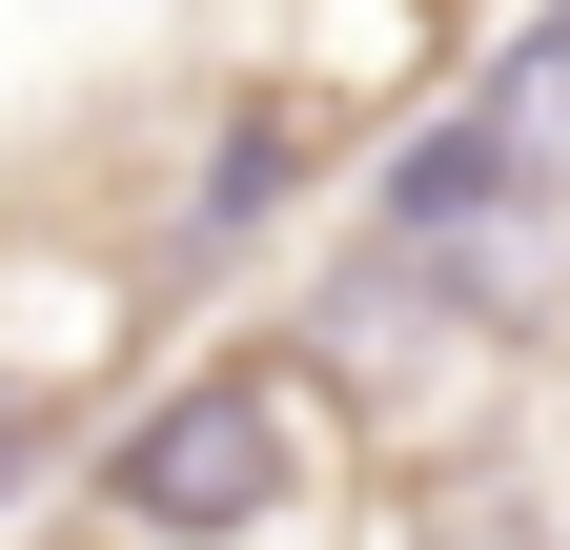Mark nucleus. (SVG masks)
Segmentation results:
<instances>
[{"label": "nucleus", "instance_id": "obj_3", "mask_svg": "<svg viewBox=\"0 0 570 550\" xmlns=\"http://www.w3.org/2000/svg\"><path fill=\"white\" fill-rule=\"evenodd\" d=\"M285 164H306V122H225V184H204V225H245V204H285Z\"/></svg>", "mask_w": 570, "mask_h": 550}, {"label": "nucleus", "instance_id": "obj_2", "mask_svg": "<svg viewBox=\"0 0 570 550\" xmlns=\"http://www.w3.org/2000/svg\"><path fill=\"white\" fill-rule=\"evenodd\" d=\"M530 144H550V82H530V61H510V82H489V102H449V122H407V144H387V245H469V225H510V204H530Z\"/></svg>", "mask_w": 570, "mask_h": 550}, {"label": "nucleus", "instance_id": "obj_1", "mask_svg": "<svg viewBox=\"0 0 570 550\" xmlns=\"http://www.w3.org/2000/svg\"><path fill=\"white\" fill-rule=\"evenodd\" d=\"M285 469H306V407H285L265 367H184V387L102 449V510H122V530H164V550H204V530L285 510Z\"/></svg>", "mask_w": 570, "mask_h": 550}, {"label": "nucleus", "instance_id": "obj_4", "mask_svg": "<svg viewBox=\"0 0 570 550\" xmlns=\"http://www.w3.org/2000/svg\"><path fill=\"white\" fill-rule=\"evenodd\" d=\"M21 469H41V429H21V407H0V490H21Z\"/></svg>", "mask_w": 570, "mask_h": 550}]
</instances>
